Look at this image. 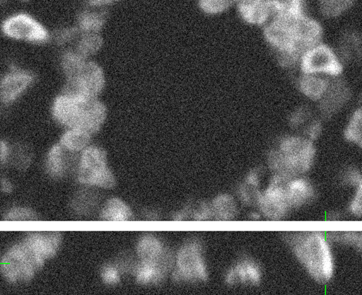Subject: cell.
<instances>
[{
    "label": "cell",
    "mask_w": 362,
    "mask_h": 295,
    "mask_svg": "<svg viewBox=\"0 0 362 295\" xmlns=\"http://www.w3.org/2000/svg\"><path fill=\"white\" fill-rule=\"evenodd\" d=\"M284 243L298 265L318 284H327L337 272L334 243L329 234L322 231H291Z\"/></svg>",
    "instance_id": "1"
},
{
    "label": "cell",
    "mask_w": 362,
    "mask_h": 295,
    "mask_svg": "<svg viewBox=\"0 0 362 295\" xmlns=\"http://www.w3.org/2000/svg\"><path fill=\"white\" fill-rule=\"evenodd\" d=\"M317 151L315 142L301 132L282 135L267 152L265 170L269 175L291 178L308 175L315 166Z\"/></svg>",
    "instance_id": "2"
},
{
    "label": "cell",
    "mask_w": 362,
    "mask_h": 295,
    "mask_svg": "<svg viewBox=\"0 0 362 295\" xmlns=\"http://www.w3.org/2000/svg\"><path fill=\"white\" fill-rule=\"evenodd\" d=\"M50 115L57 125L98 134L107 118V108L100 98H89L62 89L50 105Z\"/></svg>",
    "instance_id": "3"
},
{
    "label": "cell",
    "mask_w": 362,
    "mask_h": 295,
    "mask_svg": "<svg viewBox=\"0 0 362 295\" xmlns=\"http://www.w3.org/2000/svg\"><path fill=\"white\" fill-rule=\"evenodd\" d=\"M59 67L64 79V91L100 98L106 87V74L95 58H86L74 48L59 50Z\"/></svg>",
    "instance_id": "4"
},
{
    "label": "cell",
    "mask_w": 362,
    "mask_h": 295,
    "mask_svg": "<svg viewBox=\"0 0 362 295\" xmlns=\"http://www.w3.org/2000/svg\"><path fill=\"white\" fill-rule=\"evenodd\" d=\"M0 33L4 40L16 45H52V29L35 14L21 9L4 14L0 21Z\"/></svg>",
    "instance_id": "5"
},
{
    "label": "cell",
    "mask_w": 362,
    "mask_h": 295,
    "mask_svg": "<svg viewBox=\"0 0 362 295\" xmlns=\"http://www.w3.org/2000/svg\"><path fill=\"white\" fill-rule=\"evenodd\" d=\"M170 277L173 282L182 284H204L209 280V265L202 241L190 238L181 244L175 253Z\"/></svg>",
    "instance_id": "6"
},
{
    "label": "cell",
    "mask_w": 362,
    "mask_h": 295,
    "mask_svg": "<svg viewBox=\"0 0 362 295\" xmlns=\"http://www.w3.org/2000/svg\"><path fill=\"white\" fill-rule=\"evenodd\" d=\"M346 69L332 41L325 40L303 50L296 72L334 79L344 76Z\"/></svg>",
    "instance_id": "7"
},
{
    "label": "cell",
    "mask_w": 362,
    "mask_h": 295,
    "mask_svg": "<svg viewBox=\"0 0 362 295\" xmlns=\"http://www.w3.org/2000/svg\"><path fill=\"white\" fill-rule=\"evenodd\" d=\"M76 176L84 187L110 190L117 185L115 173L108 168L107 154L96 145L81 152Z\"/></svg>",
    "instance_id": "8"
},
{
    "label": "cell",
    "mask_w": 362,
    "mask_h": 295,
    "mask_svg": "<svg viewBox=\"0 0 362 295\" xmlns=\"http://www.w3.org/2000/svg\"><path fill=\"white\" fill-rule=\"evenodd\" d=\"M40 270L33 253L23 241L12 245L0 261L2 277L11 284L30 282Z\"/></svg>",
    "instance_id": "9"
},
{
    "label": "cell",
    "mask_w": 362,
    "mask_h": 295,
    "mask_svg": "<svg viewBox=\"0 0 362 295\" xmlns=\"http://www.w3.org/2000/svg\"><path fill=\"white\" fill-rule=\"evenodd\" d=\"M286 176L269 175L257 205L263 219L279 221L291 214L286 193Z\"/></svg>",
    "instance_id": "10"
},
{
    "label": "cell",
    "mask_w": 362,
    "mask_h": 295,
    "mask_svg": "<svg viewBox=\"0 0 362 295\" xmlns=\"http://www.w3.org/2000/svg\"><path fill=\"white\" fill-rule=\"evenodd\" d=\"M35 82V74L14 62H9L0 79V101L11 106L23 98Z\"/></svg>",
    "instance_id": "11"
},
{
    "label": "cell",
    "mask_w": 362,
    "mask_h": 295,
    "mask_svg": "<svg viewBox=\"0 0 362 295\" xmlns=\"http://www.w3.org/2000/svg\"><path fill=\"white\" fill-rule=\"evenodd\" d=\"M354 99V89L344 76L330 79L325 96L315 105L316 112L323 120H332L344 112Z\"/></svg>",
    "instance_id": "12"
},
{
    "label": "cell",
    "mask_w": 362,
    "mask_h": 295,
    "mask_svg": "<svg viewBox=\"0 0 362 295\" xmlns=\"http://www.w3.org/2000/svg\"><path fill=\"white\" fill-rule=\"evenodd\" d=\"M260 31L263 42L272 52V57L286 52H303L296 42L291 23L274 18Z\"/></svg>",
    "instance_id": "13"
},
{
    "label": "cell",
    "mask_w": 362,
    "mask_h": 295,
    "mask_svg": "<svg viewBox=\"0 0 362 295\" xmlns=\"http://www.w3.org/2000/svg\"><path fill=\"white\" fill-rule=\"evenodd\" d=\"M136 258L142 262L156 263L168 275L175 265V253L153 234H144L136 244Z\"/></svg>",
    "instance_id": "14"
},
{
    "label": "cell",
    "mask_w": 362,
    "mask_h": 295,
    "mask_svg": "<svg viewBox=\"0 0 362 295\" xmlns=\"http://www.w3.org/2000/svg\"><path fill=\"white\" fill-rule=\"evenodd\" d=\"M263 268L255 258L243 256L224 273V284L230 287H257L263 280Z\"/></svg>",
    "instance_id": "15"
},
{
    "label": "cell",
    "mask_w": 362,
    "mask_h": 295,
    "mask_svg": "<svg viewBox=\"0 0 362 295\" xmlns=\"http://www.w3.org/2000/svg\"><path fill=\"white\" fill-rule=\"evenodd\" d=\"M233 11L245 25L260 30L274 18L272 0H236Z\"/></svg>",
    "instance_id": "16"
},
{
    "label": "cell",
    "mask_w": 362,
    "mask_h": 295,
    "mask_svg": "<svg viewBox=\"0 0 362 295\" xmlns=\"http://www.w3.org/2000/svg\"><path fill=\"white\" fill-rule=\"evenodd\" d=\"M347 67L362 64V29L356 25H344L332 41Z\"/></svg>",
    "instance_id": "17"
},
{
    "label": "cell",
    "mask_w": 362,
    "mask_h": 295,
    "mask_svg": "<svg viewBox=\"0 0 362 295\" xmlns=\"http://www.w3.org/2000/svg\"><path fill=\"white\" fill-rule=\"evenodd\" d=\"M81 154L67 151L59 144L52 145L45 156V168L48 175L55 180L69 174H76Z\"/></svg>",
    "instance_id": "18"
},
{
    "label": "cell",
    "mask_w": 362,
    "mask_h": 295,
    "mask_svg": "<svg viewBox=\"0 0 362 295\" xmlns=\"http://www.w3.org/2000/svg\"><path fill=\"white\" fill-rule=\"evenodd\" d=\"M23 241L33 253L38 267L42 268L45 261L59 253L62 236L60 232H31Z\"/></svg>",
    "instance_id": "19"
},
{
    "label": "cell",
    "mask_w": 362,
    "mask_h": 295,
    "mask_svg": "<svg viewBox=\"0 0 362 295\" xmlns=\"http://www.w3.org/2000/svg\"><path fill=\"white\" fill-rule=\"evenodd\" d=\"M296 42L303 50L327 40V23L315 12L292 24Z\"/></svg>",
    "instance_id": "20"
},
{
    "label": "cell",
    "mask_w": 362,
    "mask_h": 295,
    "mask_svg": "<svg viewBox=\"0 0 362 295\" xmlns=\"http://www.w3.org/2000/svg\"><path fill=\"white\" fill-rule=\"evenodd\" d=\"M265 170L260 168L250 169L236 186L234 195L238 197L243 209L257 207L259 198L262 197L265 183Z\"/></svg>",
    "instance_id": "21"
},
{
    "label": "cell",
    "mask_w": 362,
    "mask_h": 295,
    "mask_svg": "<svg viewBox=\"0 0 362 295\" xmlns=\"http://www.w3.org/2000/svg\"><path fill=\"white\" fill-rule=\"evenodd\" d=\"M286 193L292 212L308 207L317 197L315 185L308 175L287 178Z\"/></svg>",
    "instance_id": "22"
},
{
    "label": "cell",
    "mask_w": 362,
    "mask_h": 295,
    "mask_svg": "<svg viewBox=\"0 0 362 295\" xmlns=\"http://www.w3.org/2000/svg\"><path fill=\"white\" fill-rule=\"evenodd\" d=\"M313 11L327 24L339 23L351 16L359 0H313Z\"/></svg>",
    "instance_id": "23"
},
{
    "label": "cell",
    "mask_w": 362,
    "mask_h": 295,
    "mask_svg": "<svg viewBox=\"0 0 362 295\" xmlns=\"http://www.w3.org/2000/svg\"><path fill=\"white\" fill-rule=\"evenodd\" d=\"M293 81L299 96L306 103L315 105L325 96V91L329 86L330 79L317 76V74L296 72Z\"/></svg>",
    "instance_id": "24"
},
{
    "label": "cell",
    "mask_w": 362,
    "mask_h": 295,
    "mask_svg": "<svg viewBox=\"0 0 362 295\" xmlns=\"http://www.w3.org/2000/svg\"><path fill=\"white\" fill-rule=\"evenodd\" d=\"M107 21L106 9L86 4L77 12L74 24L81 33H103Z\"/></svg>",
    "instance_id": "25"
},
{
    "label": "cell",
    "mask_w": 362,
    "mask_h": 295,
    "mask_svg": "<svg viewBox=\"0 0 362 295\" xmlns=\"http://www.w3.org/2000/svg\"><path fill=\"white\" fill-rule=\"evenodd\" d=\"M274 18L291 24L313 13V0H272Z\"/></svg>",
    "instance_id": "26"
},
{
    "label": "cell",
    "mask_w": 362,
    "mask_h": 295,
    "mask_svg": "<svg viewBox=\"0 0 362 295\" xmlns=\"http://www.w3.org/2000/svg\"><path fill=\"white\" fill-rule=\"evenodd\" d=\"M214 220L219 221H231L238 219L243 209L235 195L231 193H219L211 202Z\"/></svg>",
    "instance_id": "27"
},
{
    "label": "cell",
    "mask_w": 362,
    "mask_h": 295,
    "mask_svg": "<svg viewBox=\"0 0 362 295\" xmlns=\"http://www.w3.org/2000/svg\"><path fill=\"white\" fill-rule=\"evenodd\" d=\"M176 221H185V220H195V221H209L214 220V214L211 207V202H189L183 205L180 210L173 215Z\"/></svg>",
    "instance_id": "28"
},
{
    "label": "cell",
    "mask_w": 362,
    "mask_h": 295,
    "mask_svg": "<svg viewBox=\"0 0 362 295\" xmlns=\"http://www.w3.org/2000/svg\"><path fill=\"white\" fill-rule=\"evenodd\" d=\"M89 188L77 191L72 198L71 207L74 214L88 216L95 212L100 207V197L95 191Z\"/></svg>",
    "instance_id": "29"
},
{
    "label": "cell",
    "mask_w": 362,
    "mask_h": 295,
    "mask_svg": "<svg viewBox=\"0 0 362 295\" xmlns=\"http://www.w3.org/2000/svg\"><path fill=\"white\" fill-rule=\"evenodd\" d=\"M100 217L106 221H129L134 217V212L122 199L112 197L103 205Z\"/></svg>",
    "instance_id": "30"
},
{
    "label": "cell",
    "mask_w": 362,
    "mask_h": 295,
    "mask_svg": "<svg viewBox=\"0 0 362 295\" xmlns=\"http://www.w3.org/2000/svg\"><path fill=\"white\" fill-rule=\"evenodd\" d=\"M105 47L103 33H79L74 50L86 58H95Z\"/></svg>",
    "instance_id": "31"
},
{
    "label": "cell",
    "mask_w": 362,
    "mask_h": 295,
    "mask_svg": "<svg viewBox=\"0 0 362 295\" xmlns=\"http://www.w3.org/2000/svg\"><path fill=\"white\" fill-rule=\"evenodd\" d=\"M93 134L78 129V128H66L60 137L59 144L67 151L81 154L91 144Z\"/></svg>",
    "instance_id": "32"
},
{
    "label": "cell",
    "mask_w": 362,
    "mask_h": 295,
    "mask_svg": "<svg viewBox=\"0 0 362 295\" xmlns=\"http://www.w3.org/2000/svg\"><path fill=\"white\" fill-rule=\"evenodd\" d=\"M134 277L137 284L142 285H158L163 284L168 273L158 267L156 263L142 262L139 261L136 270H135Z\"/></svg>",
    "instance_id": "33"
},
{
    "label": "cell",
    "mask_w": 362,
    "mask_h": 295,
    "mask_svg": "<svg viewBox=\"0 0 362 295\" xmlns=\"http://www.w3.org/2000/svg\"><path fill=\"white\" fill-rule=\"evenodd\" d=\"M317 115L315 106L313 108L310 103H306L296 106L287 116V123L292 132H301Z\"/></svg>",
    "instance_id": "34"
},
{
    "label": "cell",
    "mask_w": 362,
    "mask_h": 295,
    "mask_svg": "<svg viewBox=\"0 0 362 295\" xmlns=\"http://www.w3.org/2000/svg\"><path fill=\"white\" fill-rule=\"evenodd\" d=\"M344 137L349 144H359L362 140V101L352 108L344 127Z\"/></svg>",
    "instance_id": "35"
},
{
    "label": "cell",
    "mask_w": 362,
    "mask_h": 295,
    "mask_svg": "<svg viewBox=\"0 0 362 295\" xmlns=\"http://www.w3.org/2000/svg\"><path fill=\"white\" fill-rule=\"evenodd\" d=\"M79 33L74 23L60 25L52 30V45L59 50L74 48Z\"/></svg>",
    "instance_id": "36"
},
{
    "label": "cell",
    "mask_w": 362,
    "mask_h": 295,
    "mask_svg": "<svg viewBox=\"0 0 362 295\" xmlns=\"http://www.w3.org/2000/svg\"><path fill=\"white\" fill-rule=\"evenodd\" d=\"M197 8L209 18H221L233 11L234 0H195Z\"/></svg>",
    "instance_id": "37"
},
{
    "label": "cell",
    "mask_w": 362,
    "mask_h": 295,
    "mask_svg": "<svg viewBox=\"0 0 362 295\" xmlns=\"http://www.w3.org/2000/svg\"><path fill=\"white\" fill-rule=\"evenodd\" d=\"M328 234L333 243L351 248L362 255V231H334Z\"/></svg>",
    "instance_id": "38"
},
{
    "label": "cell",
    "mask_w": 362,
    "mask_h": 295,
    "mask_svg": "<svg viewBox=\"0 0 362 295\" xmlns=\"http://www.w3.org/2000/svg\"><path fill=\"white\" fill-rule=\"evenodd\" d=\"M33 161V154L25 145L18 144L11 146V157L8 163L13 166L16 169H28Z\"/></svg>",
    "instance_id": "39"
},
{
    "label": "cell",
    "mask_w": 362,
    "mask_h": 295,
    "mask_svg": "<svg viewBox=\"0 0 362 295\" xmlns=\"http://www.w3.org/2000/svg\"><path fill=\"white\" fill-rule=\"evenodd\" d=\"M339 183L345 188L354 190L362 181V170L356 166H347L339 174Z\"/></svg>",
    "instance_id": "40"
},
{
    "label": "cell",
    "mask_w": 362,
    "mask_h": 295,
    "mask_svg": "<svg viewBox=\"0 0 362 295\" xmlns=\"http://www.w3.org/2000/svg\"><path fill=\"white\" fill-rule=\"evenodd\" d=\"M346 212L352 219L362 220V181L352 190L351 199L347 203Z\"/></svg>",
    "instance_id": "41"
},
{
    "label": "cell",
    "mask_w": 362,
    "mask_h": 295,
    "mask_svg": "<svg viewBox=\"0 0 362 295\" xmlns=\"http://www.w3.org/2000/svg\"><path fill=\"white\" fill-rule=\"evenodd\" d=\"M122 270L117 267V263H107L103 265L100 270V278L103 284L106 285H117L122 282Z\"/></svg>",
    "instance_id": "42"
},
{
    "label": "cell",
    "mask_w": 362,
    "mask_h": 295,
    "mask_svg": "<svg viewBox=\"0 0 362 295\" xmlns=\"http://www.w3.org/2000/svg\"><path fill=\"white\" fill-rule=\"evenodd\" d=\"M325 120L320 116L316 115L315 118L305 127L303 128L301 134L304 137H308V139L313 141H317L318 139H322L323 132H325Z\"/></svg>",
    "instance_id": "43"
},
{
    "label": "cell",
    "mask_w": 362,
    "mask_h": 295,
    "mask_svg": "<svg viewBox=\"0 0 362 295\" xmlns=\"http://www.w3.org/2000/svg\"><path fill=\"white\" fill-rule=\"evenodd\" d=\"M4 219L11 221H30L36 219L35 212L28 207H13L7 210Z\"/></svg>",
    "instance_id": "44"
},
{
    "label": "cell",
    "mask_w": 362,
    "mask_h": 295,
    "mask_svg": "<svg viewBox=\"0 0 362 295\" xmlns=\"http://www.w3.org/2000/svg\"><path fill=\"white\" fill-rule=\"evenodd\" d=\"M11 146L6 140H1L0 142V161H1L2 166L8 163L9 157H11Z\"/></svg>",
    "instance_id": "45"
},
{
    "label": "cell",
    "mask_w": 362,
    "mask_h": 295,
    "mask_svg": "<svg viewBox=\"0 0 362 295\" xmlns=\"http://www.w3.org/2000/svg\"><path fill=\"white\" fill-rule=\"evenodd\" d=\"M122 0H89V6L100 7V8L106 9L107 11L110 7L119 4Z\"/></svg>",
    "instance_id": "46"
},
{
    "label": "cell",
    "mask_w": 362,
    "mask_h": 295,
    "mask_svg": "<svg viewBox=\"0 0 362 295\" xmlns=\"http://www.w3.org/2000/svg\"><path fill=\"white\" fill-rule=\"evenodd\" d=\"M0 190L4 195H11L13 192L14 185L11 180H7L6 178H1V183H0Z\"/></svg>",
    "instance_id": "47"
},
{
    "label": "cell",
    "mask_w": 362,
    "mask_h": 295,
    "mask_svg": "<svg viewBox=\"0 0 362 295\" xmlns=\"http://www.w3.org/2000/svg\"><path fill=\"white\" fill-rule=\"evenodd\" d=\"M247 219L252 220V221H258V220L263 219L262 214L257 207L248 209Z\"/></svg>",
    "instance_id": "48"
},
{
    "label": "cell",
    "mask_w": 362,
    "mask_h": 295,
    "mask_svg": "<svg viewBox=\"0 0 362 295\" xmlns=\"http://www.w3.org/2000/svg\"><path fill=\"white\" fill-rule=\"evenodd\" d=\"M144 219L148 220H154L158 219V214H156L153 210H147V212H144Z\"/></svg>",
    "instance_id": "49"
},
{
    "label": "cell",
    "mask_w": 362,
    "mask_h": 295,
    "mask_svg": "<svg viewBox=\"0 0 362 295\" xmlns=\"http://www.w3.org/2000/svg\"><path fill=\"white\" fill-rule=\"evenodd\" d=\"M328 219L335 220V221H337V220L344 219V217H342V214H339V212H333L332 215H329Z\"/></svg>",
    "instance_id": "50"
},
{
    "label": "cell",
    "mask_w": 362,
    "mask_h": 295,
    "mask_svg": "<svg viewBox=\"0 0 362 295\" xmlns=\"http://www.w3.org/2000/svg\"><path fill=\"white\" fill-rule=\"evenodd\" d=\"M16 1L23 2V4H28V2L31 1V0H16ZM6 2H8V0H1L2 4H6Z\"/></svg>",
    "instance_id": "51"
},
{
    "label": "cell",
    "mask_w": 362,
    "mask_h": 295,
    "mask_svg": "<svg viewBox=\"0 0 362 295\" xmlns=\"http://www.w3.org/2000/svg\"><path fill=\"white\" fill-rule=\"evenodd\" d=\"M77 1L81 2L82 6H86V4H88L89 0H77Z\"/></svg>",
    "instance_id": "52"
},
{
    "label": "cell",
    "mask_w": 362,
    "mask_h": 295,
    "mask_svg": "<svg viewBox=\"0 0 362 295\" xmlns=\"http://www.w3.org/2000/svg\"><path fill=\"white\" fill-rule=\"evenodd\" d=\"M358 145H359V147H361V149H362V140H361V142H359Z\"/></svg>",
    "instance_id": "53"
},
{
    "label": "cell",
    "mask_w": 362,
    "mask_h": 295,
    "mask_svg": "<svg viewBox=\"0 0 362 295\" xmlns=\"http://www.w3.org/2000/svg\"><path fill=\"white\" fill-rule=\"evenodd\" d=\"M234 1H236V0H234Z\"/></svg>",
    "instance_id": "54"
}]
</instances>
